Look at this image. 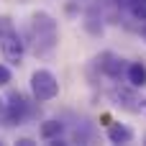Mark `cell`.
<instances>
[{
    "label": "cell",
    "mask_w": 146,
    "mask_h": 146,
    "mask_svg": "<svg viewBox=\"0 0 146 146\" xmlns=\"http://www.w3.org/2000/svg\"><path fill=\"white\" fill-rule=\"evenodd\" d=\"M26 38H28V46L33 49V54L46 56L56 49L59 26L49 13H36V15H31V21L26 26Z\"/></svg>",
    "instance_id": "obj_1"
},
{
    "label": "cell",
    "mask_w": 146,
    "mask_h": 146,
    "mask_svg": "<svg viewBox=\"0 0 146 146\" xmlns=\"http://www.w3.org/2000/svg\"><path fill=\"white\" fill-rule=\"evenodd\" d=\"M0 51L13 64H18L26 54V41L21 38V33L15 31V26L8 15H0Z\"/></svg>",
    "instance_id": "obj_2"
},
{
    "label": "cell",
    "mask_w": 146,
    "mask_h": 146,
    "mask_svg": "<svg viewBox=\"0 0 146 146\" xmlns=\"http://www.w3.org/2000/svg\"><path fill=\"white\" fill-rule=\"evenodd\" d=\"M31 92H33V98L38 103L54 100L59 95V82H56V77L49 69H36L31 74Z\"/></svg>",
    "instance_id": "obj_3"
},
{
    "label": "cell",
    "mask_w": 146,
    "mask_h": 146,
    "mask_svg": "<svg viewBox=\"0 0 146 146\" xmlns=\"http://www.w3.org/2000/svg\"><path fill=\"white\" fill-rule=\"evenodd\" d=\"M136 90L139 87H115L110 95H113V103L118 105V108H123V110H131V113H139V110H144V100H139V95H136Z\"/></svg>",
    "instance_id": "obj_4"
},
{
    "label": "cell",
    "mask_w": 146,
    "mask_h": 146,
    "mask_svg": "<svg viewBox=\"0 0 146 146\" xmlns=\"http://www.w3.org/2000/svg\"><path fill=\"white\" fill-rule=\"evenodd\" d=\"M28 115V105L23 100L21 92H10L8 103H5V123L13 126V123H23V118Z\"/></svg>",
    "instance_id": "obj_5"
},
{
    "label": "cell",
    "mask_w": 146,
    "mask_h": 146,
    "mask_svg": "<svg viewBox=\"0 0 146 146\" xmlns=\"http://www.w3.org/2000/svg\"><path fill=\"white\" fill-rule=\"evenodd\" d=\"M98 67H100L108 77H121V72H123V59L115 56V54H110V51H105V54L98 56Z\"/></svg>",
    "instance_id": "obj_6"
},
{
    "label": "cell",
    "mask_w": 146,
    "mask_h": 146,
    "mask_svg": "<svg viewBox=\"0 0 146 146\" xmlns=\"http://www.w3.org/2000/svg\"><path fill=\"white\" fill-rule=\"evenodd\" d=\"M133 128H128L126 123H110L108 126V141L110 144H131L133 141Z\"/></svg>",
    "instance_id": "obj_7"
},
{
    "label": "cell",
    "mask_w": 146,
    "mask_h": 146,
    "mask_svg": "<svg viewBox=\"0 0 146 146\" xmlns=\"http://www.w3.org/2000/svg\"><path fill=\"white\" fill-rule=\"evenodd\" d=\"M126 80L133 87H146V64L144 62H131L126 69Z\"/></svg>",
    "instance_id": "obj_8"
},
{
    "label": "cell",
    "mask_w": 146,
    "mask_h": 146,
    "mask_svg": "<svg viewBox=\"0 0 146 146\" xmlns=\"http://www.w3.org/2000/svg\"><path fill=\"white\" fill-rule=\"evenodd\" d=\"M38 133H41V139H44V141H56V139L64 133V126H62L59 121H44Z\"/></svg>",
    "instance_id": "obj_9"
},
{
    "label": "cell",
    "mask_w": 146,
    "mask_h": 146,
    "mask_svg": "<svg viewBox=\"0 0 146 146\" xmlns=\"http://www.w3.org/2000/svg\"><path fill=\"white\" fill-rule=\"evenodd\" d=\"M121 5H126L136 21H146V0H121Z\"/></svg>",
    "instance_id": "obj_10"
},
{
    "label": "cell",
    "mask_w": 146,
    "mask_h": 146,
    "mask_svg": "<svg viewBox=\"0 0 146 146\" xmlns=\"http://www.w3.org/2000/svg\"><path fill=\"white\" fill-rule=\"evenodd\" d=\"M13 80V74H10V69L5 67V64H0V85H8Z\"/></svg>",
    "instance_id": "obj_11"
},
{
    "label": "cell",
    "mask_w": 146,
    "mask_h": 146,
    "mask_svg": "<svg viewBox=\"0 0 146 146\" xmlns=\"http://www.w3.org/2000/svg\"><path fill=\"white\" fill-rule=\"evenodd\" d=\"M18 144H21V146H33V141H31V139H21Z\"/></svg>",
    "instance_id": "obj_12"
},
{
    "label": "cell",
    "mask_w": 146,
    "mask_h": 146,
    "mask_svg": "<svg viewBox=\"0 0 146 146\" xmlns=\"http://www.w3.org/2000/svg\"><path fill=\"white\" fill-rule=\"evenodd\" d=\"M0 115H3V121H5V103L0 100Z\"/></svg>",
    "instance_id": "obj_13"
},
{
    "label": "cell",
    "mask_w": 146,
    "mask_h": 146,
    "mask_svg": "<svg viewBox=\"0 0 146 146\" xmlns=\"http://www.w3.org/2000/svg\"><path fill=\"white\" fill-rule=\"evenodd\" d=\"M144 113H146V100H144Z\"/></svg>",
    "instance_id": "obj_14"
}]
</instances>
